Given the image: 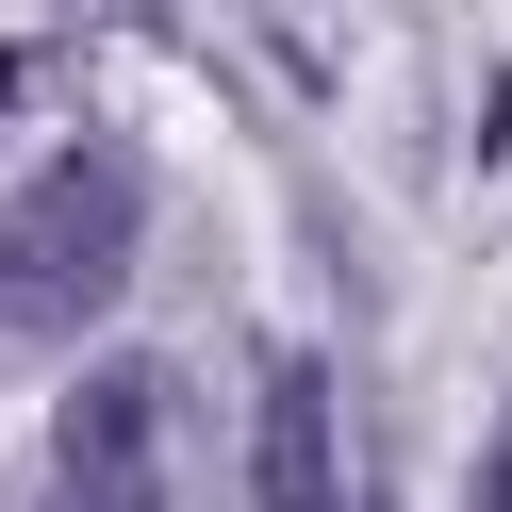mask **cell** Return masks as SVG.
Returning a JSON list of instances; mask_svg holds the SVG:
<instances>
[{
    "label": "cell",
    "mask_w": 512,
    "mask_h": 512,
    "mask_svg": "<svg viewBox=\"0 0 512 512\" xmlns=\"http://www.w3.org/2000/svg\"><path fill=\"white\" fill-rule=\"evenodd\" d=\"M479 512H512V430H496V446H479Z\"/></svg>",
    "instance_id": "277c9868"
},
{
    "label": "cell",
    "mask_w": 512,
    "mask_h": 512,
    "mask_svg": "<svg viewBox=\"0 0 512 512\" xmlns=\"http://www.w3.org/2000/svg\"><path fill=\"white\" fill-rule=\"evenodd\" d=\"M116 281H133V166H116V149L34 166V199L0 215V298L34 314V331H83Z\"/></svg>",
    "instance_id": "6da1fadb"
},
{
    "label": "cell",
    "mask_w": 512,
    "mask_h": 512,
    "mask_svg": "<svg viewBox=\"0 0 512 512\" xmlns=\"http://www.w3.org/2000/svg\"><path fill=\"white\" fill-rule=\"evenodd\" d=\"M248 512H347L331 364H265V413H248Z\"/></svg>",
    "instance_id": "7a4b0ae2"
},
{
    "label": "cell",
    "mask_w": 512,
    "mask_h": 512,
    "mask_svg": "<svg viewBox=\"0 0 512 512\" xmlns=\"http://www.w3.org/2000/svg\"><path fill=\"white\" fill-rule=\"evenodd\" d=\"M133 463H149V380L116 364V380H83V397H67V479H83V512L133 496Z\"/></svg>",
    "instance_id": "3957f363"
},
{
    "label": "cell",
    "mask_w": 512,
    "mask_h": 512,
    "mask_svg": "<svg viewBox=\"0 0 512 512\" xmlns=\"http://www.w3.org/2000/svg\"><path fill=\"white\" fill-rule=\"evenodd\" d=\"M100 512H149V496H100Z\"/></svg>",
    "instance_id": "5b68a950"
}]
</instances>
